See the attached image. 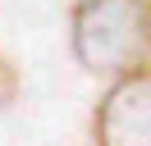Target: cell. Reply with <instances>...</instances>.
<instances>
[{
	"mask_svg": "<svg viewBox=\"0 0 151 146\" xmlns=\"http://www.w3.org/2000/svg\"><path fill=\"white\" fill-rule=\"evenodd\" d=\"M73 59L96 78L151 64V0H78L69 9Z\"/></svg>",
	"mask_w": 151,
	"mask_h": 146,
	"instance_id": "obj_1",
	"label": "cell"
},
{
	"mask_svg": "<svg viewBox=\"0 0 151 146\" xmlns=\"http://www.w3.org/2000/svg\"><path fill=\"white\" fill-rule=\"evenodd\" d=\"M96 146H151V64L119 73L92 114Z\"/></svg>",
	"mask_w": 151,
	"mask_h": 146,
	"instance_id": "obj_2",
	"label": "cell"
},
{
	"mask_svg": "<svg viewBox=\"0 0 151 146\" xmlns=\"http://www.w3.org/2000/svg\"><path fill=\"white\" fill-rule=\"evenodd\" d=\"M19 91H23V78H19V69H14V59L9 55H0V114L19 100Z\"/></svg>",
	"mask_w": 151,
	"mask_h": 146,
	"instance_id": "obj_3",
	"label": "cell"
}]
</instances>
